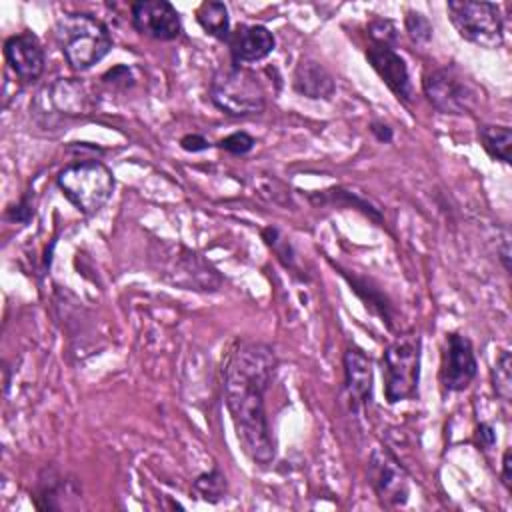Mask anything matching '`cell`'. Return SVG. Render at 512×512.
I'll return each instance as SVG.
<instances>
[{"label":"cell","instance_id":"obj_1","mask_svg":"<svg viewBox=\"0 0 512 512\" xmlns=\"http://www.w3.org/2000/svg\"><path fill=\"white\" fill-rule=\"evenodd\" d=\"M274 370V350L262 342L240 344L224 368V402L236 438L246 456L260 466L270 464L276 454L264 402Z\"/></svg>","mask_w":512,"mask_h":512},{"label":"cell","instance_id":"obj_2","mask_svg":"<svg viewBox=\"0 0 512 512\" xmlns=\"http://www.w3.org/2000/svg\"><path fill=\"white\" fill-rule=\"evenodd\" d=\"M54 38L72 70H88L98 64L112 48L108 26L84 12H68L56 18Z\"/></svg>","mask_w":512,"mask_h":512},{"label":"cell","instance_id":"obj_3","mask_svg":"<svg viewBox=\"0 0 512 512\" xmlns=\"http://www.w3.org/2000/svg\"><path fill=\"white\" fill-rule=\"evenodd\" d=\"M150 260L156 274L184 290L196 292H216L222 288V276L218 270L204 260L198 252L174 242H154L150 250Z\"/></svg>","mask_w":512,"mask_h":512},{"label":"cell","instance_id":"obj_4","mask_svg":"<svg viewBox=\"0 0 512 512\" xmlns=\"http://www.w3.org/2000/svg\"><path fill=\"white\" fill-rule=\"evenodd\" d=\"M56 184L64 198L84 216H94L100 212L114 192V174L100 160H76L66 164L58 176Z\"/></svg>","mask_w":512,"mask_h":512},{"label":"cell","instance_id":"obj_5","mask_svg":"<svg viewBox=\"0 0 512 512\" xmlns=\"http://www.w3.org/2000/svg\"><path fill=\"white\" fill-rule=\"evenodd\" d=\"M208 94L212 104L228 116H252L266 108V92L256 72L232 62L214 72Z\"/></svg>","mask_w":512,"mask_h":512},{"label":"cell","instance_id":"obj_6","mask_svg":"<svg viewBox=\"0 0 512 512\" xmlns=\"http://www.w3.org/2000/svg\"><path fill=\"white\" fill-rule=\"evenodd\" d=\"M422 340L418 334H402L390 342L382 354L384 396L396 404L418 394Z\"/></svg>","mask_w":512,"mask_h":512},{"label":"cell","instance_id":"obj_7","mask_svg":"<svg viewBox=\"0 0 512 512\" xmlns=\"http://www.w3.org/2000/svg\"><path fill=\"white\" fill-rule=\"evenodd\" d=\"M422 90L426 100L442 114H472L480 102V90L454 64L424 74Z\"/></svg>","mask_w":512,"mask_h":512},{"label":"cell","instance_id":"obj_8","mask_svg":"<svg viewBox=\"0 0 512 512\" xmlns=\"http://www.w3.org/2000/svg\"><path fill=\"white\" fill-rule=\"evenodd\" d=\"M446 10L452 26L464 40L480 48H498L502 44L504 24L496 4L476 0H448Z\"/></svg>","mask_w":512,"mask_h":512},{"label":"cell","instance_id":"obj_9","mask_svg":"<svg viewBox=\"0 0 512 512\" xmlns=\"http://www.w3.org/2000/svg\"><path fill=\"white\" fill-rule=\"evenodd\" d=\"M368 484L386 508H398L408 502L410 474L388 448H374L368 458Z\"/></svg>","mask_w":512,"mask_h":512},{"label":"cell","instance_id":"obj_10","mask_svg":"<svg viewBox=\"0 0 512 512\" xmlns=\"http://www.w3.org/2000/svg\"><path fill=\"white\" fill-rule=\"evenodd\" d=\"M478 374V362L468 336L460 332L446 334L440 362V384L446 392H460L470 386Z\"/></svg>","mask_w":512,"mask_h":512},{"label":"cell","instance_id":"obj_11","mask_svg":"<svg viewBox=\"0 0 512 512\" xmlns=\"http://www.w3.org/2000/svg\"><path fill=\"white\" fill-rule=\"evenodd\" d=\"M130 16L134 30L152 40L168 42L182 32V18L166 0H138L130 6Z\"/></svg>","mask_w":512,"mask_h":512},{"label":"cell","instance_id":"obj_12","mask_svg":"<svg viewBox=\"0 0 512 512\" xmlns=\"http://www.w3.org/2000/svg\"><path fill=\"white\" fill-rule=\"evenodd\" d=\"M366 60L380 80L390 88V92L404 104H410L414 98V88L410 82L408 66L404 58L390 46L370 44L366 48Z\"/></svg>","mask_w":512,"mask_h":512},{"label":"cell","instance_id":"obj_13","mask_svg":"<svg viewBox=\"0 0 512 512\" xmlns=\"http://www.w3.org/2000/svg\"><path fill=\"white\" fill-rule=\"evenodd\" d=\"M344 394L352 414H360L372 402V362L358 346H348L342 358Z\"/></svg>","mask_w":512,"mask_h":512},{"label":"cell","instance_id":"obj_14","mask_svg":"<svg viewBox=\"0 0 512 512\" xmlns=\"http://www.w3.org/2000/svg\"><path fill=\"white\" fill-rule=\"evenodd\" d=\"M4 56L12 72L22 82H34L42 76L46 66V54L42 42L30 30L14 34L4 42Z\"/></svg>","mask_w":512,"mask_h":512},{"label":"cell","instance_id":"obj_15","mask_svg":"<svg viewBox=\"0 0 512 512\" xmlns=\"http://www.w3.org/2000/svg\"><path fill=\"white\" fill-rule=\"evenodd\" d=\"M66 496H70V498L80 496L76 480L66 476L54 464H46L38 472L32 494H30L36 510H48V512L64 510L68 506Z\"/></svg>","mask_w":512,"mask_h":512},{"label":"cell","instance_id":"obj_16","mask_svg":"<svg viewBox=\"0 0 512 512\" xmlns=\"http://www.w3.org/2000/svg\"><path fill=\"white\" fill-rule=\"evenodd\" d=\"M232 56V64H246L264 60L272 54L276 40L274 34L262 24H240L236 26L226 40Z\"/></svg>","mask_w":512,"mask_h":512},{"label":"cell","instance_id":"obj_17","mask_svg":"<svg viewBox=\"0 0 512 512\" xmlns=\"http://www.w3.org/2000/svg\"><path fill=\"white\" fill-rule=\"evenodd\" d=\"M294 90L310 100H328L336 92L334 76L316 60L304 58L294 70Z\"/></svg>","mask_w":512,"mask_h":512},{"label":"cell","instance_id":"obj_18","mask_svg":"<svg viewBox=\"0 0 512 512\" xmlns=\"http://www.w3.org/2000/svg\"><path fill=\"white\" fill-rule=\"evenodd\" d=\"M336 268L340 270V274L350 284V290L364 302L366 310H370L374 316H378L382 320V324H386L388 330H394L396 310H394V304L388 300V296L370 278L354 274V272L350 274V270H346L338 264H336Z\"/></svg>","mask_w":512,"mask_h":512},{"label":"cell","instance_id":"obj_19","mask_svg":"<svg viewBox=\"0 0 512 512\" xmlns=\"http://www.w3.org/2000/svg\"><path fill=\"white\" fill-rule=\"evenodd\" d=\"M196 20L202 26V30L218 40H228L230 36V16H228V8L224 2L218 0H208L202 2L200 8L196 10Z\"/></svg>","mask_w":512,"mask_h":512},{"label":"cell","instance_id":"obj_20","mask_svg":"<svg viewBox=\"0 0 512 512\" xmlns=\"http://www.w3.org/2000/svg\"><path fill=\"white\" fill-rule=\"evenodd\" d=\"M478 140L484 148V152L500 160L504 164H510V148H512V130L508 126H496V124H482L478 128Z\"/></svg>","mask_w":512,"mask_h":512},{"label":"cell","instance_id":"obj_21","mask_svg":"<svg viewBox=\"0 0 512 512\" xmlns=\"http://www.w3.org/2000/svg\"><path fill=\"white\" fill-rule=\"evenodd\" d=\"M310 200L314 202H320V204H326V202H334V204H344V206H354L358 210H362L368 218H372L374 222H382V214H380V208L374 206L370 200L362 198L360 194L356 192H350V190H344V188H330L326 190L324 194H318V196H310Z\"/></svg>","mask_w":512,"mask_h":512},{"label":"cell","instance_id":"obj_22","mask_svg":"<svg viewBox=\"0 0 512 512\" xmlns=\"http://www.w3.org/2000/svg\"><path fill=\"white\" fill-rule=\"evenodd\" d=\"M192 490H194V494H196L200 500L210 502V504H216V502H220V500L226 496L228 482H226V476H224V472L220 470V466H214L212 470L200 474V476L192 482Z\"/></svg>","mask_w":512,"mask_h":512},{"label":"cell","instance_id":"obj_23","mask_svg":"<svg viewBox=\"0 0 512 512\" xmlns=\"http://www.w3.org/2000/svg\"><path fill=\"white\" fill-rule=\"evenodd\" d=\"M492 388L504 402L512 398V358L508 350H500L492 366Z\"/></svg>","mask_w":512,"mask_h":512},{"label":"cell","instance_id":"obj_24","mask_svg":"<svg viewBox=\"0 0 512 512\" xmlns=\"http://www.w3.org/2000/svg\"><path fill=\"white\" fill-rule=\"evenodd\" d=\"M262 240L276 252L278 260L286 266L294 270V250L290 246V242L280 234V230L276 226H266L262 230Z\"/></svg>","mask_w":512,"mask_h":512},{"label":"cell","instance_id":"obj_25","mask_svg":"<svg viewBox=\"0 0 512 512\" xmlns=\"http://www.w3.org/2000/svg\"><path fill=\"white\" fill-rule=\"evenodd\" d=\"M404 28L410 40L416 44H428L432 40V24L422 12L408 10L404 16Z\"/></svg>","mask_w":512,"mask_h":512},{"label":"cell","instance_id":"obj_26","mask_svg":"<svg viewBox=\"0 0 512 512\" xmlns=\"http://www.w3.org/2000/svg\"><path fill=\"white\" fill-rule=\"evenodd\" d=\"M368 36L372 38V44H384V46L394 48V44L398 40V28L388 18H374L368 24Z\"/></svg>","mask_w":512,"mask_h":512},{"label":"cell","instance_id":"obj_27","mask_svg":"<svg viewBox=\"0 0 512 512\" xmlns=\"http://www.w3.org/2000/svg\"><path fill=\"white\" fill-rule=\"evenodd\" d=\"M4 218H6L8 222L22 224V226L30 224V220L34 218V204H32V200H30V192L22 194V196L18 198V202L10 204V206L6 208V212H4Z\"/></svg>","mask_w":512,"mask_h":512},{"label":"cell","instance_id":"obj_28","mask_svg":"<svg viewBox=\"0 0 512 512\" xmlns=\"http://www.w3.org/2000/svg\"><path fill=\"white\" fill-rule=\"evenodd\" d=\"M254 138L248 134V132H232L228 136H224L222 140H218V148L230 152V154H236V156H242V154H248L252 148H254Z\"/></svg>","mask_w":512,"mask_h":512},{"label":"cell","instance_id":"obj_29","mask_svg":"<svg viewBox=\"0 0 512 512\" xmlns=\"http://www.w3.org/2000/svg\"><path fill=\"white\" fill-rule=\"evenodd\" d=\"M102 80H104L106 84L116 86V88H128V86L134 84L132 70H130L128 66H114V68H110V70L102 76Z\"/></svg>","mask_w":512,"mask_h":512},{"label":"cell","instance_id":"obj_30","mask_svg":"<svg viewBox=\"0 0 512 512\" xmlns=\"http://www.w3.org/2000/svg\"><path fill=\"white\" fill-rule=\"evenodd\" d=\"M212 144L202 134H186L180 138V148L186 152H204Z\"/></svg>","mask_w":512,"mask_h":512},{"label":"cell","instance_id":"obj_31","mask_svg":"<svg viewBox=\"0 0 512 512\" xmlns=\"http://www.w3.org/2000/svg\"><path fill=\"white\" fill-rule=\"evenodd\" d=\"M476 440H478V446L482 450H492L494 444H496V432L494 428L488 424V422H480L478 428H476Z\"/></svg>","mask_w":512,"mask_h":512},{"label":"cell","instance_id":"obj_32","mask_svg":"<svg viewBox=\"0 0 512 512\" xmlns=\"http://www.w3.org/2000/svg\"><path fill=\"white\" fill-rule=\"evenodd\" d=\"M370 132L382 144H388V142L394 140V130L388 124H384L382 120H372L370 122Z\"/></svg>","mask_w":512,"mask_h":512},{"label":"cell","instance_id":"obj_33","mask_svg":"<svg viewBox=\"0 0 512 512\" xmlns=\"http://www.w3.org/2000/svg\"><path fill=\"white\" fill-rule=\"evenodd\" d=\"M502 484L508 492L512 490V454H510V448H506L504 456H502Z\"/></svg>","mask_w":512,"mask_h":512},{"label":"cell","instance_id":"obj_34","mask_svg":"<svg viewBox=\"0 0 512 512\" xmlns=\"http://www.w3.org/2000/svg\"><path fill=\"white\" fill-rule=\"evenodd\" d=\"M500 260H502V264H504V270L510 272V240H508V232H504V236H502Z\"/></svg>","mask_w":512,"mask_h":512}]
</instances>
